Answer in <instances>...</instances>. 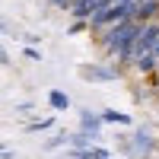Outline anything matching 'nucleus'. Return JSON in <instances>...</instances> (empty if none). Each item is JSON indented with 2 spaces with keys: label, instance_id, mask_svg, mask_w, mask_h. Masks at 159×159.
I'll return each instance as SVG.
<instances>
[{
  "label": "nucleus",
  "instance_id": "f257e3e1",
  "mask_svg": "<svg viewBox=\"0 0 159 159\" xmlns=\"http://www.w3.org/2000/svg\"><path fill=\"white\" fill-rule=\"evenodd\" d=\"M140 29H143V22H137V19L118 22V25H111V29L99 32V48L108 57H115L121 67H130V64H134V42H137Z\"/></svg>",
  "mask_w": 159,
  "mask_h": 159
},
{
  "label": "nucleus",
  "instance_id": "f03ea898",
  "mask_svg": "<svg viewBox=\"0 0 159 159\" xmlns=\"http://www.w3.org/2000/svg\"><path fill=\"white\" fill-rule=\"evenodd\" d=\"M134 70L143 73V76H150V73H159V57L153 54V51H147V54H140L134 61Z\"/></svg>",
  "mask_w": 159,
  "mask_h": 159
},
{
  "label": "nucleus",
  "instance_id": "7ed1b4c3",
  "mask_svg": "<svg viewBox=\"0 0 159 159\" xmlns=\"http://www.w3.org/2000/svg\"><path fill=\"white\" fill-rule=\"evenodd\" d=\"M80 73H83L86 80H115V76H118L115 67H83Z\"/></svg>",
  "mask_w": 159,
  "mask_h": 159
},
{
  "label": "nucleus",
  "instance_id": "20e7f679",
  "mask_svg": "<svg viewBox=\"0 0 159 159\" xmlns=\"http://www.w3.org/2000/svg\"><path fill=\"white\" fill-rule=\"evenodd\" d=\"M96 137H99V134H86V130H76V134H70V137H67V143H70L73 150H89Z\"/></svg>",
  "mask_w": 159,
  "mask_h": 159
},
{
  "label": "nucleus",
  "instance_id": "39448f33",
  "mask_svg": "<svg viewBox=\"0 0 159 159\" xmlns=\"http://www.w3.org/2000/svg\"><path fill=\"white\" fill-rule=\"evenodd\" d=\"M99 124H102V115H92V111L80 115V130H86V134H99Z\"/></svg>",
  "mask_w": 159,
  "mask_h": 159
},
{
  "label": "nucleus",
  "instance_id": "423d86ee",
  "mask_svg": "<svg viewBox=\"0 0 159 159\" xmlns=\"http://www.w3.org/2000/svg\"><path fill=\"white\" fill-rule=\"evenodd\" d=\"M70 159H111V156L105 150H99V147H89V150H73Z\"/></svg>",
  "mask_w": 159,
  "mask_h": 159
},
{
  "label": "nucleus",
  "instance_id": "0eeeda50",
  "mask_svg": "<svg viewBox=\"0 0 159 159\" xmlns=\"http://www.w3.org/2000/svg\"><path fill=\"white\" fill-rule=\"evenodd\" d=\"M48 102H51V108H57V111H67V108H70V99L64 96L61 89H51V92H48Z\"/></svg>",
  "mask_w": 159,
  "mask_h": 159
},
{
  "label": "nucleus",
  "instance_id": "6e6552de",
  "mask_svg": "<svg viewBox=\"0 0 159 159\" xmlns=\"http://www.w3.org/2000/svg\"><path fill=\"white\" fill-rule=\"evenodd\" d=\"M102 121H108V124H130V118L121 115V111H105V115H102Z\"/></svg>",
  "mask_w": 159,
  "mask_h": 159
},
{
  "label": "nucleus",
  "instance_id": "1a4fd4ad",
  "mask_svg": "<svg viewBox=\"0 0 159 159\" xmlns=\"http://www.w3.org/2000/svg\"><path fill=\"white\" fill-rule=\"evenodd\" d=\"M45 127H51V118H48V121H35V124H29V130H45Z\"/></svg>",
  "mask_w": 159,
  "mask_h": 159
},
{
  "label": "nucleus",
  "instance_id": "9d476101",
  "mask_svg": "<svg viewBox=\"0 0 159 159\" xmlns=\"http://www.w3.org/2000/svg\"><path fill=\"white\" fill-rule=\"evenodd\" d=\"M22 54H25V57H29V61H42V54H38V51H35V48H25V51H22Z\"/></svg>",
  "mask_w": 159,
  "mask_h": 159
},
{
  "label": "nucleus",
  "instance_id": "9b49d317",
  "mask_svg": "<svg viewBox=\"0 0 159 159\" xmlns=\"http://www.w3.org/2000/svg\"><path fill=\"white\" fill-rule=\"evenodd\" d=\"M51 7H61V10H70V0H48Z\"/></svg>",
  "mask_w": 159,
  "mask_h": 159
},
{
  "label": "nucleus",
  "instance_id": "f8f14e48",
  "mask_svg": "<svg viewBox=\"0 0 159 159\" xmlns=\"http://www.w3.org/2000/svg\"><path fill=\"white\" fill-rule=\"evenodd\" d=\"M0 159H13V153L10 150H0Z\"/></svg>",
  "mask_w": 159,
  "mask_h": 159
}]
</instances>
